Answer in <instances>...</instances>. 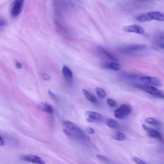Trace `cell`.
<instances>
[{
    "label": "cell",
    "instance_id": "6da1fadb",
    "mask_svg": "<svg viewBox=\"0 0 164 164\" xmlns=\"http://www.w3.org/2000/svg\"><path fill=\"white\" fill-rule=\"evenodd\" d=\"M63 126H64V132L67 136L82 142L86 141L88 139V137H87L80 128L73 122L65 121L63 122Z\"/></svg>",
    "mask_w": 164,
    "mask_h": 164
},
{
    "label": "cell",
    "instance_id": "7a4b0ae2",
    "mask_svg": "<svg viewBox=\"0 0 164 164\" xmlns=\"http://www.w3.org/2000/svg\"><path fill=\"white\" fill-rule=\"evenodd\" d=\"M137 20L141 23L151 21L164 22V14L158 11L149 12L148 13L142 14L138 15L137 18Z\"/></svg>",
    "mask_w": 164,
    "mask_h": 164
},
{
    "label": "cell",
    "instance_id": "3957f363",
    "mask_svg": "<svg viewBox=\"0 0 164 164\" xmlns=\"http://www.w3.org/2000/svg\"><path fill=\"white\" fill-rule=\"evenodd\" d=\"M132 112V107L128 104H122L114 110V115L117 119H123L128 117Z\"/></svg>",
    "mask_w": 164,
    "mask_h": 164
},
{
    "label": "cell",
    "instance_id": "277c9868",
    "mask_svg": "<svg viewBox=\"0 0 164 164\" xmlns=\"http://www.w3.org/2000/svg\"><path fill=\"white\" fill-rule=\"evenodd\" d=\"M24 4V0H14L12 4L10 14L12 18H16L21 13Z\"/></svg>",
    "mask_w": 164,
    "mask_h": 164
},
{
    "label": "cell",
    "instance_id": "5b68a950",
    "mask_svg": "<svg viewBox=\"0 0 164 164\" xmlns=\"http://www.w3.org/2000/svg\"><path fill=\"white\" fill-rule=\"evenodd\" d=\"M140 81L144 85L154 86L156 87H162V83L157 78L153 76H142L140 78Z\"/></svg>",
    "mask_w": 164,
    "mask_h": 164
},
{
    "label": "cell",
    "instance_id": "8992f818",
    "mask_svg": "<svg viewBox=\"0 0 164 164\" xmlns=\"http://www.w3.org/2000/svg\"><path fill=\"white\" fill-rule=\"evenodd\" d=\"M137 87L139 88V89H140L143 91L146 92V93L153 95L154 96H156V97H157L159 95L162 94V92L160 90H159L156 87L146 85L143 84V85H137Z\"/></svg>",
    "mask_w": 164,
    "mask_h": 164
},
{
    "label": "cell",
    "instance_id": "52a82bcc",
    "mask_svg": "<svg viewBox=\"0 0 164 164\" xmlns=\"http://www.w3.org/2000/svg\"><path fill=\"white\" fill-rule=\"evenodd\" d=\"M85 116L86 120L88 122H91V123L100 122L103 118V115L101 113L92 111H87L85 113Z\"/></svg>",
    "mask_w": 164,
    "mask_h": 164
},
{
    "label": "cell",
    "instance_id": "ba28073f",
    "mask_svg": "<svg viewBox=\"0 0 164 164\" xmlns=\"http://www.w3.org/2000/svg\"><path fill=\"white\" fill-rule=\"evenodd\" d=\"M142 128L146 132V133H148V135L150 137L153 138H157V139L159 140L162 143L164 142L162 135L160 133L157 131V130L149 128L148 126H146L144 124H142Z\"/></svg>",
    "mask_w": 164,
    "mask_h": 164
},
{
    "label": "cell",
    "instance_id": "9c48e42d",
    "mask_svg": "<svg viewBox=\"0 0 164 164\" xmlns=\"http://www.w3.org/2000/svg\"><path fill=\"white\" fill-rule=\"evenodd\" d=\"M123 30L126 33H135L139 35H143L145 33L144 28L138 24L129 25V26H125Z\"/></svg>",
    "mask_w": 164,
    "mask_h": 164
},
{
    "label": "cell",
    "instance_id": "30bf717a",
    "mask_svg": "<svg viewBox=\"0 0 164 164\" xmlns=\"http://www.w3.org/2000/svg\"><path fill=\"white\" fill-rule=\"evenodd\" d=\"M21 160H23V161L34 164H45V162L43 159L35 154L23 155L21 157Z\"/></svg>",
    "mask_w": 164,
    "mask_h": 164
},
{
    "label": "cell",
    "instance_id": "8fae6325",
    "mask_svg": "<svg viewBox=\"0 0 164 164\" xmlns=\"http://www.w3.org/2000/svg\"><path fill=\"white\" fill-rule=\"evenodd\" d=\"M62 73H63V74H64V77L67 82L69 83L73 82V75L72 71H71V70L69 69V67H68L66 65L63 66Z\"/></svg>",
    "mask_w": 164,
    "mask_h": 164
},
{
    "label": "cell",
    "instance_id": "7c38bea8",
    "mask_svg": "<svg viewBox=\"0 0 164 164\" xmlns=\"http://www.w3.org/2000/svg\"><path fill=\"white\" fill-rule=\"evenodd\" d=\"M82 93H83V96H85V98L88 101H90V103H93V104H98L97 98H96V97L94 94L90 93L89 91H88L85 89H82Z\"/></svg>",
    "mask_w": 164,
    "mask_h": 164
},
{
    "label": "cell",
    "instance_id": "4fadbf2b",
    "mask_svg": "<svg viewBox=\"0 0 164 164\" xmlns=\"http://www.w3.org/2000/svg\"><path fill=\"white\" fill-rule=\"evenodd\" d=\"M146 46L142 44H134L127 46L126 48L123 49L124 51H140V50L144 49Z\"/></svg>",
    "mask_w": 164,
    "mask_h": 164
},
{
    "label": "cell",
    "instance_id": "5bb4252c",
    "mask_svg": "<svg viewBox=\"0 0 164 164\" xmlns=\"http://www.w3.org/2000/svg\"><path fill=\"white\" fill-rule=\"evenodd\" d=\"M39 107L42 110H43L44 112L48 113H49V114H51V113H53V107L48 103H40L39 104Z\"/></svg>",
    "mask_w": 164,
    "mask_h": 164
},
{
    "label": "cell",
    "instance_id": "9a60e30c",
    "mask_svg": "<svg viewBox=\"0 0 164 164\" xmlns=\"http://www.w3.org/2000/svg\"><path fill=\"white\" fill-rule=\"evenodd\" d=\"M104 67H106V68L109 69L113 70V71H119L121 69V66L119 64V63H117L115 62H110V63H108V64H105Z\"/></svg>",
    "mask_w": 164,
    "mask_h": 164
},
{
    "label": "cell",
    "instance_id": "2e32d148",
    "mask_svg": "<svg viewBox=\"0 0 164 164\" xmlns=\"http://www.w3.org/2000/svg\"><path fill=\"white\" fill-rule=\"evenodd\" d=\"M145 121L147 123H148L150 125L158 127L160 126V123L159 121H158L156 119L153 118V117H148V118L146 119Z\"/></svg>",
    "mask_w": 164,
    "mask_h": 164
},
{
    "label": "cell",
    "instance_id": "e0dca14e",
    "mask_svg": "<svg viewBox=\"0 0 164 164\" xmlns=\"http://www.w3.org/2000/svg\"><path fill=\"white\" fill-rule=\"evenodd\" d=\"M112 138H113V139L116 140L123 141V140H125L126 136H125V135H124L123 133L120 132H118L115 133L113 135H112Z\"/></svg>",
    "mask_w": 164,
    "mask_h": 164
},
{
    "label": "cell",
    "instance_id": "ac0fdd59",
    "mask_svg": "<svg viewBox=\"0 0 164 164\" xmlns=\"http://www.w3.org/2000/svg\"><path fill=\"white\" fill-rule=\"evenodd\" d=\"M107 125L110 128H117L119 126V125L118 123H117V122L113 119H109L107 121Z\"/></svg>",
    "mask_w": 164,
    "mask_h": 164
},
{
    "label": "cell",
    "instance_id": "d6986e66",
    "mask_svg": "<svg viewBox=\"0 0 164 164\" xmlns=\"http://www.w3.org/2000/svg\"><path fill=\"white\" fill-rule=\"evenodd\" d=\"M100 51L103 54H104L105 57H107L108 58H109L110 60H113V61H117V58L114 56H113V54H112L109 52H108L107 50H105L104 48H101Z\"/></svg>",
    "mask_w": 164,
    "mask_h": 164
},
{
    "label": "cell",
    "instance_id": "ffe728a7",
    "mask_svg": "<svg viewBox=\"0 0 164 164\" xmlns=\"http://www.w3.org/2000/svg\"><path fill=\"white\" fill-rule=\"evenodd\" d=\"M96 94H97L98 97H99L101 98H104L106 97V96H107L106 92H105V90L104 89H101V88H99V87L96 88Z\"/></svg>",
    "mask_w": 164,
    "mask_h": 164
},
{
    "label": "cell",
    "instance_id": "44dd1931",
    "mask_svg": "<svg viewBox=\"0 0 164 164\" xmlns=\"http://www.w3.org/2000/svg\"><path fill=\"white\" fill-rule=\"evenodd\" d=\"M107 103L111 107H115L117 106V103L115 100L109 98L107 100Z\"/></svg>",
    "mask_w": 164,
    "mask_h": 164
},
{
    "label": "cell",
    "instance_id": "7402d4cb",
    "mask_svg": "<svg viewBox=\"0 0 164 164\" xmlns=\"http://www.w3.org/2000/svg\"><path fill=\"white\" fill-rule=\"evenodd\" d=\"M132 160L134 162H135L137 164H147L144 161L142 160L141 159H140L139 158H138V157H133L132 158Z\"/></svg>",
    "mask_w": 164,
    "mask_h": 164
},
{
    "label": "cell",
    "instance_id": "603a6c76",
    "mask_svg": "<svg viewBox=\"0 0 164 164\" xmlns=\"http://www.w3.org/2000/svg\"><path fill=\"white\" fill-rule=\"evenodd\" d=\"M96 157L98 158V159H99L100 160H101L103 162H108V160L107 158H106L104 156H102V155H99V154H97L96 155Z\"/></svg>",
    "mask_w": 164,
    "mask_h": 164
},
{
    "label": "cell",
    "instance_id": "cb8c5ba5",
    "mask_svg": "<svg viewBox=\"0 0 164 164\" xmlns=\"http://www.w3.org/2000/svg\"><path fill=\"white\" fill-rule=\"evenodd\" d=\"M43 78L44 79V80H48V81H49L50 79L49 76L47 73H44L43 74Z\"/></svg>",
    "mask_w": 164,
    "mask_h": 164
},
{
    "label": "cell",
    "instance_id": "d4e9b609",
    "mask_svg": "<svg viewBox=\"0 0 164 164\" xmlns=\"http://www.w3.org/2000/svg\"><path fill=\"white\" fill-rule=\"evenodd\" d=\"M87 132H88V133H90V134H94V132H95L94 129L93 128H92V127H90V126L87 128Z\"/></svg>",
    "mask_w": 164,
    "mask_h": 164
},
{
    "label": "cell",
    "instance_id": "484cf974",
    "mask_svg": "<svg viewBox=\"0 0 164 164\" xmlns=\"http://www.w3.org/2000/svg\"><path fill=\"white\" fill-rule=\"evenodd\" d=\"M15 67H17V69H21V67H22V65H21V64L20 62H15Z\"/></svg>",
    "mask_w": 164,
    "mask_h": 164
},
{
    "label": "cell",
    "instance_id": "4316f807",
    "mask_svg": "<svg viewBox=\"0 0 164 164\" xmlns=\"http://www.w3.org/2000/svg\"><path fill=\"white\" fill-rule=\"evenodd\" d=\"M4 144H5V142L3 141V138L1 136V137H0V146H3Z\"/></svg>",
    "mask_w": 164,
    "mask_h": 164
},
{
    "label": "cell",
    "instance_id": "83f0119b",
    "mask_svg": "<svg viewBox=\"0 0 164 164\" xmlns=\"http://www.w3.org/2000/svg\"><path fill=\"white\" fill-rule=\"evenodd\" d=\"M48 93H49V94L50 96H51L52 98H56V96H55V94H54L53 93V92H52L51 90H49V92H48Z\"/></svg>",
    "mask_w": 164,
    "mask_h": 164
},
{
    "label": "cell",
    "instance_id": "f1b7e54d",
    "mask_svg": "<svg viewBox=\"0 0 164 164\" xmlns=\"http://www.w3.org/2000/svg\"><path fill=\"white\" fill-rule=\"evenodd\" d=\"M157 98H162V99H164V95L162 94L161 95H159L158 96H157Z\"/></svg>",
    "mask_w": 164,
    "mask_h": 164
},
{
    "label": "cell",
    "instance_id": "f546056e",
    "mask_svg": "<svg viewBox=\"0 0 164 164\" xmlns=\"http://www.w3.org/2000/svg\"><path fill=\"white\" fill-rule=\"evenodd\" d=\"M160 39L162 40H164V33H162V34L160 36Z\"/></svg>",
    "mask_w": 164,
    "mask_h": 164
},
{
    "label": "cell",
    "instance_id": "4dcf8cb0",
    "mask_svg": "<svg viewBox=\"0 0 164 164\" xmlns=\"http://www.w3.org/2000/svg\"><path fill=\"white\" fill-rule=\"evenodd\" d=\"M160 47H161V48H162L163 49H164V44H163L160 45Z\"/></svg>",
    "mask_w": 164,
    "mask_h": 164
}]
</instances>
